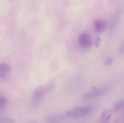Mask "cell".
Returning a JSON list of instances; mask_svg holds the SVG:
<instances>
[{
  "mask_svg": "<svg viewBox=\"0 0 124 123\" xmlns=\"http://www.w3.org/2000/svg\"><path fill=\"white\" fill-rule=\"evenodd\" d=\"M110 85H105L100 88H93L92 91L88 92L83 95V98L85 100H90V99L96 98L102 95H105L110 90Z\"/></svg>",
  "mask_w": 124,
  "mask_h": 123,
  "instance_id": "cell-1",
  "label": "cell"
},
{
  "mask_svg": "<svg viewBox=\"0 0 124 123\" xmlns=\"http://www.w3.org/2000/svg\"><path fill=\"white\" fill-rule=\"evenodd\" d=\"M119 53L121 55H124V43H122L121 45V47H119Z\"/></svg>",
  "mask_w": 124,
  "mask_h": 123,
  "instance_id": "cell-15",
  "label": "cell"
},
{
  "mask_svg": "<svg viewBox=\"0 0 124 123\" xmlns=\"http://www.w3.org/2000/svg\"><path fill=\"white\" fill-rule=\"evenodd\" d=\"M7 99L4 95L0 93V112L3 111L7 107Z\"/></svg>",
  "mask_w": 124,
  "mask_h": 123,
  "instance_id": "cell-9",
  "label": "cell"
},
{
  "mask_svg": "<svg viewBox=\"0 0 124 123\" xmlns=\"http://www.w3.org/2000/svg\"><path fill=\"white\" fill-rule=\"evenodd\" d=\"M124 105V101L123 100H119L115 102L112 107V110L114 112H117L123 107Z\"/></svg>",
  "mask_w": 124,
  "mask_h": 123,
  "instance_id": "cell-10",
  "label": "cell"
},
{
  "mask_svg": "<svg viewBox=\"0 0 124 123\" xmlns=\"http://www.w3.org/2000/svg\"><path fill=\"white\" fill-rule=\"evenodd\" d=\"M78 42L80 45L84 48H90L92 45L90 36L87 33H83L80 35L78 39Z\"/></svg>",
  "mask_w": 124,
  "mask_h": 123,
  "instance_id": "cell-3",
  "label": "cell"
},
{
  "mask_svg": "<svg viewBox=\"0 0 124 123\" xmlns=\"http://www.w3.org/2000/svg\"><path fill=\"white\" fill-rule=\"evenodd\" d=\"M113 62V59L111 57H108L106 59H105V62H104V65L105 66H110L111 65Z\"/></svg>",
  "mask_w": 124,
  "mask_h": 123,
  "instance_id": "cell-13",
  "label": "cell"
},
{
  "mask_svg": "<svg viewBox=\"0 0 124 123\" xmlns=\"http://www.w3.org/2000/svg\"><path fill=\"white\" fill-rule=\"evenodd\" d=\"M92 110V107L88 106H82V107H76L71 109L67 111L66 115L71 118L83 116L89 114Z\"/></svg>",
  "mask_w": 124,
  "mask_h": 123,
  "instance_id": "cell-2",
  "label": "cell"
},
{
  "mask_svg": "<svg viewBox=\"0 0 124 123\" xmlns=\"http://www.w3.org/2000/svg\"><path fill=\"white\" fill-rule=\"evenodd\" d=\"M94 27L95 31L98 33H101L105 30L106 27L105 22L102 20H97L94 22Z\"/></svg>",
  "mask_w": 124,
  "mask_h": 123,
  "instance_id": "cell-7",
  "label": "cell"
},
{
  "mask_svg": "<svg viewBox=\"0 0 124 123\" xmlns=\"http://www.w3.org/2000/svg\"><path fill=\"white\" fill-rule=\"evenodd\" d=\"M99 41H100V39H97V41H96V47H98V46H99V45H98V43H100V42H99Z\"/></svg>",
  "mask_w": 124,
  "mask_h": 123,
  "instance_id": "cell-16",
  "label": "cell"
},
{
  "mask_svg": "<svg viewBox=\"0 0 124 123\" xmlns=\"http://www.w3.org/2000/svg\"><path fill=\"white\" fill-rule=\"evenodd\" d=\"M111 116V110L110 109H105L102 112L101 117L98 123H107L110 119Z\"/></svg>",
  "mask_w": 124,
  "mask_h": 123,
  "instance_id": "cell-6",
  "label": "cell"
},
{
  "mask_svg": "<svg viewBox=\"0 0 124 123\" xmlns=\"http://www.w3.org/2000/svg\"><path fill=\"white\" fill-rule=\"evenodd\" d=\"M0 72L6 74H10L11 72V67L6 63H2L0 64Z\"/></svg>",
  "mask_w": 124,
  "mask_h": 123,
  "instance_id": "cell-8",
  "label": "cell"
},
{
  "mask_svg": "<svg viewBox=\"0 0 124 123\" xmlns=\"http://www.w3.org/2000/svg\"><path fill=\"white\" fill-rule=\"evenodd\" d=\"M115 123H117V121H116V122H115Z\"/></svg>",
  "mask_w": 124,
  "mask_h": 123,
  "instance_id": "cell-17",
  "label": "cell"
},
{
  "mask_svg": "<svg viewBox=\"0 0 124 123\" xmlns=\"http://www.w3.org/2000/svg\"><path fill=\"white\" fill-rule=\"evenodd\" d=\"M65 115L64 114H57L48 116L46 118V123H61L65 118Z\"/></svg>",
  "mask_w": 124,
  "mask_h": 123,
  "instance_id": "cell-4",
  "label": "cell"
},
{
  "mask_svg": "<svg viewBox=\"0 0 124 123\" xmlns=\"http://www.w3.org/2000/svg\"><path fill=\"white\" fill-rule=\"evenodd\" d=\"M56 83V80L54 79H52L50 81H48V83L46 84V87H45L46 92H50L54 88V87L55 86Z\"/></svg>",
  "mask_w": 124,
  "mask_h": 123,
  "instance_id": "cell-11",
  "label": "cell"
},
{
  "mask_svg": "<svg viewBox=\"0 0 124 123\" xmlns=\"http://www.w3.org/2000/svg\"><path fill=\"white\" fill-rule=\"evenodd\" d=\"M46 93L45 87L44 86H39L34 90L33 94V99L35 101H39L44 97Z\"/></svg>",
  "mask_w": 124,
  "mask_h": 123,
  "instance_id": "cell-5",
  "label": "cell"
},
{
  "mask_svg": "<svg viewBox=\"0 0 124 123\" xmlns=\"http://www.w3.org/2000/svg\"><path fill=\"white\" fill-rule=\"evenodd\" d=\"M8 74H6L2 73V72H0V80L1 81H5L6 80L8 79Z\"/></svg>",
  "mask_w": 124,
  "mask_h": 123,
  "instance_id": "cell-14",
  "label": "cell"
},
{
  "mask_svg": "<svg viewBox=\"0 0 124 123\" xmlns=\"http://www.w3.org/2000/svg\"><path fill=\"white\" fill-rule=\"evenodd\" d=\"M0 123H15L14 121L10 118L0 117Z\"/></svg>",
  "mask_w": 124,
  "mask_h": 123,
  "instance_id": "cell-12",
  "label": "cell"
}]
</instances>
